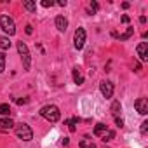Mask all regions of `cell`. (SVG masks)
Here are the masks:
<instances>
[{"mask_svg":"<svg viewBox=\"0 0 148 148\" xmlns=\"http://www.w3.org/2000/svg\"><path fill=\"white\" fill-rule=\"evenodd\" d=\"M146 132H148V122H146V120H145V122H143V124H141V134H143V136H145V134H146Z\"/></svg>","mask_w":148,"mask_h":148,"instance_id":"obj_22","label":"cell"},{"mask_svg":"<svg viewBox=\"0 0 148 148\" xmlns=\"http://www.w3.org/2000/svg\"><path fill=\"white\" fill-rule=\"evenodd\" d=\"M16 124L11 120V119H0V131H2V132H7V131H11L12 127H14Z\"/></svg>","mask_w":148,"mask_h":148,"instance_id":"obj_11","label":"cell"},{"mask_svg":"<svg viewBox=\"0 0 148 148\" xmlns=\"http://www.w3.org/2000/svg\"><path fill=\"white\" fill-rule=\"evenodd\" d=\"M80 122V119H71V120H66V125L70 127V131L73 132V131H75V125Z\"/></svg>","mask_w":148,"mask_h":148,"instance_id":"obj_18","label":"cell"},{"mask_svg":"<svg viewBox=\"0 0 148 148\" xmlns=\"http://www.w3.org/2000/svg\"><path fill=\"white\" fill-rule=\"evenodd\" d=\"M134 106H136L138 113H141V115H146L148 113V99L146 98H138L134 101Z\"/></svg>","mask_w":148,"mask_h":148,"instance_id":"obj_8","label":"cell"},{"mask_svg":"<svg viewBox=\"0 0 148 148\" xmlns=\"http://www.w3.org/2000/svg\"><path fill=\"white\" fill-rule=\"evenodd\" d=\"M132 33H134V28H127V32H125L124 35H120L119 38H120V40H127V38H129V37H131Z\"/></svg>","mask_w":148,"mask_h":148,"instance_id":"obj_20","label":"cell"},{"mask_svg":"<svg viewBox=\"0 0 148 148\" xmlns=\"http://www.w3.org/2000/svg\"><path fill=\"white\" fill-rule=\"evenodd\" d=\"M58 5H61V7H64V5H66V0H59V2H58Z\"/></svg>","mask_w":148,"mask_h":148,"instance_id":"obj_28","label":"cell"},{"mask_svg":"<svg viewBox=\"0 0 148 148\" xmlns=\"http://www.w3.org/2000/svg\"><path fill=\"white\" fill-rule=\"evenodd\" d=\"M71 73H73V82H75L77 86H82V84H84V75H82L80 68H79V66H75V68L71 70Z\"/></svg>","mask_w":148,"mask_h":148,"instance_id":"obj_10","label":"cell"},{"mask_svg":"<svg viewBox=\"0 0 148 148\" xmlns=\"http://www.w3.org/2000/svg\"><path fill=\"white\" fill-rule=\"evenodd\" d=\"M14 131H16V134H18V138L19 139H23V141H32L33 139V131L30 129V125L28 124H16L14 125Z\"/></svg>","mask_w":148,"mask_h":148,"instance_id":"obj_2","label":"cell"},{"mask_svg":"<svg viewBox=\"0 0 148 148\" xmlns=\"http://www.w3.org/2000/svg\"><path fill=\"white\" fill-rule=\"evenodd\" d=\"M86 45V30L84 28H77L75 30V35H73V47H75L77 51L84 49Z\"/></svg>","mask_w":148,"mask_h":148,"instance_id":"obj_6","label":"cell"},{"mask_svg":"<svg viewBox=\"0 0 148 148\" xmlns=\"http://www.w3.org/2000/svg\"><path fill=\"white\" fill-rule=\"evenodd\" d=\"M16 103H18V105H25V103H28V99H26V98H23V99H18Z\"/></svg>","mask_w":148,"mask_h":148,"instance_id":"obj_26","label":"cell"},{"mask_svg":"<svg viewBox=\"0 0 148 148\" xmlns=\"http://www.w3.org/2000/svg\"><path fill=\"white\" fill-rule=\"evenodd\" d=\"M115 122H117V125H119V127H124V120H122L120 117H119V119H115Z\"/></svg>","mask_w":148,"mask_h":148,"instance_id":"obj_25","label":"cell"},{"mask_svg":"<svg viewBox=\"0 0 148 148\" xmlns=\"http://www.w3.org/2000/svg\"><path fill=\"white\" fill-rule=\"evenodd\" d=\"M138 56H139L141 61H146L148 59V45H146V42H141L138 45Z\"/></svg>","mask_w":148,"mask_h":148,"instance_id":"obj_12","label":"cell"},{"mask_svg":"<svg viewBox=\"0 0 148 148\" xmlns=\"http://www.w3.org/2000/svg\"><path fill=\"white\" fill-rule=\"evenodd\" d=\"M139 23H141V25H145V23H146V18H145V16H141V18H139Z\"/></svg>","mask_w":148,"mask_h":148,"instance_id":"obj_29","label":"cell"},{"mask_svg":"<svg viewBox=\"0 0 148 148\" xmlns=\"http://www.w3.org/2000/svg\"><path fill=\"white\" fill-rule=\"evenodd\" d=\"M4 70H5V54L0 52V73H4Z\"/></svg>","mask_w":148,"mask_h":148,"instance_id":"obj_19","label":"cell"},{"mask_svg":"<svg viewBox=\"0 0 148 148\" xmlns=\"http://www.w3.org/2000/svg\"><path fill=\"white\" fill-rule=\"evenodd\" d=\"M23 5H25V9H28L30 12H35V9H37V4H35V2H30V0H23Z\"/></svg>","mask_w":148,"mask_h":148,"instance_id":"obj_17","label":"cell"},{"mask_svg":"<svg viewBox=\"0 0 148 148\" xmlns=\"http://www.w3.org/2000/svg\"><path fill=\"white\" fill-rule=\"evenodd\" d=\"M52 5H54L52 0H42V7H52Z\"/></svg>","mask_w":148,"mask_h":148,"instance_id":"obj_23","label":"cell"},{"mask_svg":"<svg viewBox=\"0 0 148 148\" xmlns=\"http://www.w3.org/2000/svg\"><path fill=\"white\" fill-rule=\"evenodd\" d=\"M94 134H96V136H99L105 143H106V141H112V139L115 138V132H113V131H110L105 124H98V125L94 127Z\"/></svg>","mask_w":148,"mask_h":148,"instance_id":"obj_5","label":"cell"},{"mask_svg":"<svg viewBox=\"0 0 148 148\" xmlns=\"http://www.w3.org/2000/svg\"><path fill=\"white\" fill-rule=\"evenodd\" d=\"M0 115H4V117H9L11 115V106L7 103H2L0 105Z\"/></svg>","mask_w":148,"mask_h":148,"instance_id":"obj_16","label":"cell"},{"mask_svg":"<svg viewBox=\"0 0 148 148\" xmlns=\"http://www.w3.org/2000/svg\"><path fill=\"white\" fill-rule=\"evenodd\" d=\"M40 115L45 120H49V122H58L61 119V112H59V108L56 105H45V106H42L40 108Z\"/></svg>","mask_w":148,"mask_h":148,"instance_id":"obj_1","label":"cell"},{"mask_svg":"<svg viewBox=\"0 0 148 148\" xmlns=\"http://www.w3.org/2000/svg\"><path fill=\"white\" fill-rule=\"evenodd\" d=\"M98 9H99L98 2H91V4H89V14H94V12H96Z\"/></svg>","mask_w":148,"mask_h":148,"instance_id":"obj_21","label":"cell"},{"mask_svg":"<svg viewBox=\"0 0 148 148\" xmlns=\"http://www.w3.org/2000/svg\"><path fill=\"white\" fill-rule=\"evenodd\" d=\"M0 28H2L9 37L16 33V23H14V19H12L11 16H7V14H2V16H0Z\"/></svg>","mask_w":148,"mask_h":148,"instance_id":"obj_3","label":"cell"},{"mask_svg":"<svg viewBox=\"0 0 148 148\" xmlns=\"http://www.w3.org/2000/svg\"><path fill=\"white\" fill-rule=\"evenodd\" d=\"M68 143H70V141H68V138H64V139H61V145H63V146H68Z\"/></svg>","mask_w":148,"mask_h":148,"instance_id":"obj_27","label":"cell"},{"mask_svg":"<svg viewBox=\"0 0 148 148\" xmlns=\"http://www.w3.org/2000/svg\"><path fill=\"white\" fill-rule=\"evenodd\" d=\"M9 47H11L9 37H0V49H2V51H7Z\"/></svg>","mask_w":148,"mask_h":148,"instance_id":"obj_14","label":"cell"},{"mask_svg":"<svg viewBox=\"0 0 148 148\" xmlns=\"http://www.w3.org/2000/svg\"><path fill=\"white\" fill-rule=\"evenodd\" d=\"M54 25H56V28H58V32H66V28H68V21H66V18L64 16H56V19H54Z\"/></svg>","mask_w":148,"mask_h":148,"instance_id":"obj_9","label":"cell"},{"mask_svg":"<svg viewBox=\"0 0 148 148\" xmlns=\"http://www.w3.org/2000/svg\"><path fill=\"white\" fill-rule=\"evenodd\" d=\"M80 148H96V145L92 143V139H89L87 136L80 141Z\"/></svg>","mask_w":148,"mask_h":148,"instance_id":"obj_15","label":"cell"},{"mask_svg":"<svg viewBox=\"0 0 148 148\" xmlns=\"http://www.w3.org/2000/svg\"><path fill=\"white\" fill-rule=\"evenodd\" d=\"M18 52H19V56H21L23 68H25V70H30V66H32V56H30L28 45H26L25 42H18Z\"/></svg>","mask_w":148,"mask_h":148,"instance_id":"obj_4","label":"cell"},{"mask_svg":"<svg viewBox=\"0 0 148 148\" xmlns=\"http://www.w3.org/2000/svg\"><path fill=\"white\" fill-rule=\"evenodd\" d=\"M112 113H113L115 119L120 117V101H113V103H112Z\"/></svg>","mask_w":148,"mask_h":148,"instance_id":"obj_13","label":"cell"},{"mask_svg":"<svg viewBox=\"0 0 148 148\" xmlns=\"http://www.w3.org/2000/svg\"><path fill=\"white\" fill-rule=\"evenodd\" d=\"M99 91H101V94L108 99V98L113 96V84H112L110 80H103V82L99 84Z\"/></svg>","mask_w":148,"mask_h":148,"instance_id":"obj_7","label":"cell"},{"mask_svg":"<svg viewBox=\"0 0 148 148\" xmlns=\"http://www.w3.org/2000/svg\"><path fill=\"white\" fill-rule=\"evenodd\" d=\"M26 33H28V35L33 33V26H32V25H26Z\"/></svg>","mask_w":148,"mask_h":148,"instance_id":"obj_24","label":"cell"}]
</instances>
